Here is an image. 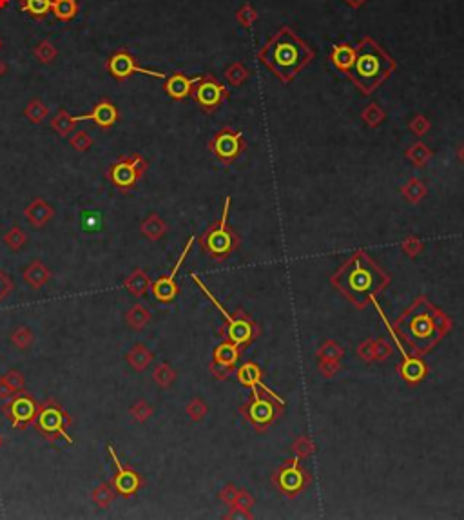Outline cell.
<instances>
[{
  "instance_id": "40",
  "label": "cell",
  "mask_w": 464,
  "mask_h": 520,
  "mask_svg": "<svg viewBox=\"0 0 464 520\" xmlns=\"http://www.w3.org/2000/svg\"><path fill=\"white\" fill-rule=\"evenodd\" d=\"M82 216L89 217V222H87V220H82V227H84V230H86V232H87V230H95L96 227L102 225V214L96 213V210H86Z\"/></svg>"
},
{
  "instance_id": "13",
  "label": "cell",
  "mask_w": 464,
  "mask_h": 520,
  "mask_svg": "<svg viewBox=\"0 0 464 520\" xmlns=\"http://www.w3.org/2000/svg\"><path fill=\"white\" fill-rule=\"evenodd\" d=\"M372 303H374L375 307H378L379 314H381V317H383V323H385L386 328L390 330L392 337H394L395 344H397L399 354L403 356V363H401V368H399V370H401V375H403L408 383H419L421 379H423V377L426 375V365H424V363L421 359H417V357H410V356H408L407 350H404L403 346L399 344L397 336H395V334H394V328H392L390 323L386 321V317H385V314H383L381 307H379V305H378V299H374Z\"/></svg>"
},
{
  "instance_id": "17",
  "label": "cell",
  "mask_w": 464,
  "mask_h": 520,
  "mask_svg": "<svg viewBox=\"0 0 464 520\" xmlns=\"http://www.w3.org/2000/svg\"><path fill=\"white\" fill-rule=\"evenodd\" d=\"M196 100L198 103L205 109H213V107L218 106L223 98V87L220 84L213 82V80H205L198 86L196 89Z\"/></svg>"
},
{
  "instance_id": "12",
  "label": "cell",
  "mask_w": 464,
  "mask_h": 520,
  "mask_svg": "<svg viewBox=\"0 0 464 520\" xmlns=\"http://www.w3.org/2000/svg\"><path fill=\"white\" fill-rule=\"evenodd\" d=\"M193 243H194V236H193V238H189L187 245L183 247V252H181V256L178 258L176 265H174V269L171 271V274L164 276V278H160V279H157L154 283H151L152 294H154V298H157L158 301H162V303H169V301H173V299L176 298V294H178L176 274H178V271H180V266L183 265L187 254H189V250H191V247H193Z\"/></svg>"
},
{
  "instance_id": "3",
  "label": "cell",
  "mask_w": 464,
  "mask_h": 520,
  "mask_svg": "<svg viewBox=\"0 0 464 520\" xmlns=\"http://www.w3.org/2000/svg\"><path fill=\"white\" fill-rule=\"evenodd\" d=\"M307 60L308 51L305 50V45L288 31L278 35L267 45V50L263 51V62L283 78L294 77Z\"/></svg>"
},
{
  "instance_id": "18",
  "label": "cell",
  "mask_w": 464,
  "mask_h": 520,
  "mask_svg": "<svg viewBox=\"0 0 464 520\" xmlns=\"http://www.w3.org/2000/svg\"><path fill=\"white\" fill-rule=\"evenodd\" d=\"M252 390H254V402L249 408L251 421L256 422V424H268L276 415V406L271 401H265V399L259 397L258 388Z\"/></svg>"
},
{
  "instance_id": "39",
  "label": "cell",
  "mask_w": 464,
  "mask_h": 520,
  "mask_svg": "<svg viewBox=\"0 0 464 520\" xmlns=\"http://www.w3.org/2000/svg\"><path fill=\"white\" fill-rule=\"evenodd\" d=\"M151 414H152V408L147 405V402H144V401H138L131 408V415L138 422H145L149 417H151Z\"/></svg>"
},
{
  "instance_id": "11",
  "label": "cell",
  "mask_w": 464,
  "mask_h": 520,
  "mask_svg": "<svg viewBox=\"0 0 464 520\" xmlns=\"http://www.w3.org/2000/svg\"><path fill=\"white\" fill-rule=\"evenodd\" d=\"M107 451L111 455V460L115 464V470H116V475L113 479V487L116 490V493L122 497H132L142 486V477L140 473H136L132 468L129 466H123L120 463L118 455H116V450L113 444H107Z\"/></svg>"
},
{
  "instance_id": "14",
  "label": "cell",
  "mask_w": 464,
  "mask_h": 520,
  "mask_svg": "<svg viewBox=\"0 0 464 520\" xmlns=\"http://www.w3.org/2000/svg\"><path fill=\"white\" fill-rule=\"evenodd\" d=\"M79 122H86V120H91L93 123H96L100 129H111L116 122H118V109L116 106H113L109 100H100L95 107H93V111L89 115H82V116H77Z\"/></svg>"
},
{
  "instance_id": "4",
  "label": "cell",
  "mask_w": 464,
  "mask_h": 520,
  "mask_svg": "<svg viewBox=\"0 0 464 520\" xmlns=\"http://www.w3.org/2000/svg\"><path fill=\"white\" fill-rule=\"evenodd\" d=\"M390 69V58L381 53L372 42H366L359 50V53L356 55L353 66L350 67V71H352L350 74L363 87V91H372Z\"/></svg>"
},
{
  "instance_id": "10",
  "label": "cell",
  "mask_w": 464,
  "mask_h": 520,
  "mask_svg": "<svg viewBox=\"0 0 464 520\" xmlns=\"http://www.w3.org/2000/svg\"><path fill=\"white\" fill-rule=\"evenodd\" d=\"M107 71H109L111 77L116 78L118 82L128 80V78L132 77L135 73L147 74V77L160 78V80L162 78H165L164 73H158V71H151V69H145V67L138 66V64L135 62V58H132V55H129L125 50L116 51L115 55H111V58L107 60Z\"/></svg>"
},
{
  "instance_id": "6",
  "label": "cell",
  "mask_w": 464,
  "mask_h": 520,
  "mask_svg": "<svg viewBox=\"0 0 464 520\" xmlns=\"http://www.w3.org/2000/svg\"><path fill=\"white\" fill-rule=\"evenodd\" d=\"M145 169H147V162L144 160V156L122 154L111 165V169L107 172V178L111 180V183L118 188L120 193H129L138 183Z\"/></svg>"
},
{
  "instance_id": "1",
  "label": "cell",
  "mask_w": 464,
  "mask_h": 520,
  "mask_svg": "<svg viewBox=\"0 0 464 520\" xmlns=\"http://www.w3.org/2000/svg\"><path fill=\"white\" fill-rule=\"evenodd\" d=\"M390 281V276L381 271L365 250L356 252L332 276L334 287L358 308H365L374 299H378V295L385 292Z\"/></svg>"
},
{
  "instance_id": "37",
  "label": "cell",
  "mask_w": 464,
  "mask_h": 520,
  "mask_svg": "<svg viewBox=\"0 0 464 520\" xmlns=\"http://www.w3.org/2000/svg\"><path fill=\"white\" fill-rule=\"evenodd\" d=\"M26 242H28V236H26L24 230L18 229V227H13V229L9 230V232H6L4 236V243L11 250H21Z\"/></svg>"
},
{
  "instance_id": "31",
  "label": "cell",
  "mask_w": 464,
  "mask_h": 520,
  "mask_svg": "<svg viewBox=\"0 0 464 520\" xmlns=\"http://www.w3.org/2000/svg\"><path fill=\"white\" fill-rule=\"evenodd\" d=\"M116 490L113 487L111 482H102L100 486L95 487V492H93V500L96 502V506H100V508H109L113 504V500L116 499Z\"/></svg>"
},
{
  "instance_id": "38",
  "label": "cell",
  "mask_w": 464,
  "mask_h": 520,
  "mask_svg": "<svg viewBox=\"0 0 464 520\" xmlns=\"http://www.w3.org/2000/svg\"><path fill=\"white\" fill-rule=\"evenodd\" d=\"M71 145H73V149H77V151L84 152L93 145V138H91L86 131H79L77 135H73V138H71Z\"/></svg>"
},
{
  "instance_id": "32",
  "label": "cell",
  "mask_w": 464,
  "mask_h": 520,
  "mask_svg": "<svg viewBox=\"0 0 464 520\" xmlns=\"http://www.w3.org/2000/svg\"><path fill=\"white\" fill-rule=\"evenodd\" d=\"M125 320H128V324L131 328L142 330V328L149 323V320H151V314H149L147 308L142 307V305H135V307L128 312Z\"/></svg>"
},
{
  "instance_id": "27",
  "label": "cell",
  "mask_w": 464,
  "mask_h": 520,
  "mask_svg": "<svg viewBox=\"0 0 464 520\" xmlns=\"http://www.w3.org/2000/svg\"><path fill=\"white\" fill-rule=\"evenodd\" d=\"M239 359L238 344L234 343H222L214 350V361L222 366H232L236 365Z\"/></svg>"
},
{
  "instance_id": "25",
  "label": "cell",
  "mask_w": 464,
  "mask_h": 520,
  "mask_svg": "<svg viewBox=\"0 0 464 520\" xmlns=\"http://www.w3.org/2000/svg\"><path fill=\"white\" fill-rule=\"evenodd\" d=\"M55 18L60 22H71L80 11L79 0H53L51 4Z\"/></svg>"
},
{
  "instance_id": "41",
  "label": "cell",
  "mask_w": 464,
  "mask_h": 520,
  "mask_svg": "<svg viewBox=\"0 0 464 520\" xmlns=\"http://www.w3.org/2000/svg\"><path fill=\"white\" fill-rule=\"evenodd\" d=\"M173 377H174V375H173V372H171V370H169V366H167V365L158 366L157 372H154V379H157L158 385H162V386H167L169 383L173 381Z\"/></svg>"
},
{
  "instance_id": "15",
  "label": "cell",
  "mask_w": 464,
  "mask_h": 520,
  "mask_svg": "<svg viewBox=\"0 0 464 520\" xmlns=\"http://www.w3.org/2000/svg\"><path fill=\"white\" fill-rule=\"evenodd\" d=\"M24 216L28 217V222L31 223V225L40 229V227H44L45 223L50 222L51 217L55 216V209L45 200L37 198V200H33L28 207H26Z\"/></svg>"
},
{
  "instance_id": "23",
  "label": "cell",
  "mask_w": 464,
  "mask_h": 520,
  "mask_svg": "<svg viewBox=\"0 0 464 520\" xmlns=\"http://www.w3.org/2000/svg\"><path fill=\"white\" fill-rule=\"evenodd\" d=\"M123 287H125V290H128L129 294L135 295V298H142V295H145V292L151 288V281H149V276L145 274V271L136 269L135 272H131V276L125 278Z\"/></svg>"
},
{
  "instance_id": "16",
  "label": "cell",
  "mask_w": 464,
  "mask_h": 520,
  "mask_svg": "<svg viewBox=\"0 0 464 520\" xmlns=\"http://www.w3.org/2000/svg\"><path fill=\"white\" fill-rule=\"evenodd\" d=\"M202 80L200 77L196 78H187L185 74H173V77L167 78V84H165V93L174 100H183L189 96L191 89H193L194 84H198Z\"/></svg>"
},
{
  "instance_id": "45",
  "label": "cell",
  "mask_w": 464,
  "mask_h": 520,
  "mask_svg": "<svg viewBox=\"0 0 464 520\" xmlns=\"http://www.w3.org/2000/svg\"><path fill=\"white\" fill-rule=\"evenodd\" d=\"M2 444H4V439H2V435H0V446H2Z\"/></svg>"
},
{
  "instance_id": "36",
  "label": "cell",
  "mask_w": 464,
  "mask_h": 520,
  "mask_svg": "<svg viewBox=\"0 0 464 520\" xmlns=\"http://www.w3.org/2000/svg\"><path fill=\"white\" fill-rule=\"evenodd\" d=\"M33 55L38 62H42V64H50V62H53V58L57 57V50H55V45L51 44L50 40H44L35 47Z\"/></svg>"
},
{
  "instance_id": "22",
  "label": "cell",
  "mask_w": 464,
  "mask_h": 520,
  "mask_svg": "<svg viewBox=\"0 0 464 520\" xmlns=\"http://www.w3.org/2000/svg\"><path fill=\"white\" fill-rule=\"evenodd\" d=\"M24 390V375L18 370H9L0 377V399H9Z\"/></svg>"
},
{
  "instance_id": "5",
  "label": "cell",
  "mask_w": 464,
  "mask_h": 520,
  "mask_svg": "<svg viewBox=\"0 0 464 520\" xmlns=\"http://www.w3.org/2000/svg\"><path fill=\"white\" fill-rule=\"evenodd\" d=\"M73 424V419L67 412H64L60 405L55 399H47L44 405L38 406V414L35 419V428L38 434L51 444H57L60 439H64L67 444L74 446V439L67 434V426Z\"/></svg>"
},
{
  "instance_id": "35",
  "label": "cell",
  "mask_w": 464,
  "mask_h": 520,
  "mask_svg": "<svg viewBox=\"0 0 464 520\" xmlns=\"http://www.w3.org/2000/svg\"><path fill=\"white\" fill-rule=\"evenodd\" d=\"M11 343L21 350L29 349V346L33 344V332H31L28 327L15 328L11 334Z\"/></svg>"
},
{
  "instance_id": "34",
  "label": "cell",
  "mask_w": 464,
  "mask_h": 520,
  "mask_svg": "<svg viewBox=\"0 0 464 520\" xmlns=\"http://www.w3.org/2000/svg\"><path fill=\"white\" fill-rule=\"evenodd\" d=\"M24 115L31 123H40L44 122V118L47 116V107H45L40 100H31L29 106L26 107Z\"/></svg>"
},
{
  "instance_id": "42",
  "label": "cell",
  "mask_w": 464,
  "mask_h": 520,
  "mask_svg": "<svg viewBox=\"0 0 464 520\" xmlns=\"http://www.w3.org/2000/svg\"><path fill=\"white\" fill-rule=\"evenodd\" d=\"M11 288H13L11 279H9L4 272H0V301H4L6 295L11 292Z\"/></svg>"
},
{
  "instance_id": "29",
  "label": "cell",
  "mask_w": 464,
  "mask_h": 520,
  "mask_svg": "<svg viewBox=\"0 0 464 520\" xmlns=\"http://www.w3.org/2000/svg\"><path fill=\"white\" fill-rule=\"evenodd\" d=\"M152 361V354L145 349L144 344H135L131 349V352L128 354V363L135 370L142 372L149 366V363Z\"/></svg>"
},
{
  "instance_id": "33",
  "label": "cell",
  "mask_w": 464,
  "mask_h": 520,
  "mask_svg": "<svg viewBox=\"0 0 464 520\" xmlns=\"http://www.w3.org/2000/svg\"><path fill=\"white\" fill-rule=\"evenodd\" d=\"M165 232V225L158 216H149L144 223H142V234L149 239H160Z\"/></svg>"
},
{
  "instance_id": "8",
  "label": "cell",
  "mask_w": 464,
  "mask_h": 520,
  "mask_svg": "<svg viewBox=\"0 0 464 520\" xmlns=\"http://www.w3.org/2000/svg\"><path fill=\"white\" fill-rule=\"evenodd\" d=\"M229 210H230V198H227L225 205H223V214H222V220L220 223L213 227L209 232L205 234V238H203V247L205 250L209 252L210 256L214 258H222V256H227L232 250V234L229 230Z\"/></svg>"
},
{
  "instance_id": "20",
  "label": "cell",
  "mask_w": 464,
  "mask_h": 520,
  "mask_svg": "<svg viewBox=\"0 0 464 520\" xmlns=\"http://www.w3.org/2000/svg\"><path fill=\"white\" fill-rule=\"evenodd\" d=\"M213 149H214V152L220 156V158H223V160L234 158L239 151V135L222 132V135H218V138L214 140Z\"/></svg>"
},
{
  "instance_id": "21",
  "label": "cell",
  "mask_w": 464,
  "mask_h": 520,
  "mask_svg": "<svg viewBox=\"0 0 464 520\" xmlns=\"http://www.w3.org/2000/svg\"><path fill=\"white\" fill-rule=\"evenodd\" d=\"M50 279H51L50 269H47L42 261H33L24 271V281L28 283L33 290H40Z\"/></svg>"
},
{
  "instance_id": "47",
  "label": "cell",
  "mask_w": 464,
  "mask_h": 520,
  "mask_svg": "<svg viewBox=\"0 0 464 520\" xmlns=\"http://www.w3.org/2000/svg\"><path fill=\"white\" fill-rule=\"evenodd\" d=\"M0 45H2V44H0Z\"/></svg>"
},
{
  "instance_id": "43",
  "label": "cell",
  "mask_w": 464,
  "mask_h": 520,
  "mask_svg": "<svg viewBox=\"0 0 464 520\" xmlns=\"http://www.w3.org/2000/svg\"><path fill=\"white\" fill-rule=\"evenodd\" d=\"M6 69H8V67H6V64L2 60H0V77H2V74L6 73Z\"/></svg>"
},
{
  "instance_id": "7",
  "label": "cell",
  "mask_w": 464,
  "mask_h": 520,
  "mask_svg": "<svg viewBox=\"0 0 464 520\" xmlns=\"http://www.w3.org/2000/svg\"><path fill=\"white\" fill-rule=\"evenodd\" d=\"M38 406L40 405H37V401H35L31 393L26 392V390H21L15 395H11V399L2 406V412L9 419V422H11V426L15 430H26L31 424H35Z\"/></svg>"
},
{
  "instance_id": "30",
  "label": "cell",
  "mask_w": 464,
  "mask_h": 520,
  "mask_svg": "<svg viewBox=\"0 0 464 520\" xmlns=\"http://www.w3.org/2000/svg\"><path fill=\"white\" fill-rule=\"evenodd\" d=\"M356 60V51L349 45H336L332 51V62L337 69H350Z\"/></svg>"
},
{
  "instance_id": "19",
  "label": "cell",
  "mask_w": 464,
  "mask_h": 520,
  "mask_svg": "<svg viewBox=\"0 0 464 520\" xmlns=\"http://www.w3.org/2000/svg\"><path fill=\"white\" fill-rule=\"evenodd\" d=\"M238 377H239V381H242L243 385L251 386V388L261 390V392H265V393H268V395H272V397H274L276 401L280 402V405H283V399L278 397V395H276V393L272 392L271 388H268V386L263 385L261 379H259V370H258V366L254 365V363H245V365H243L242 368H239Z\"/></svg>"
},
{
  "instance_id": "46",
  "label": "cell",
  "mask_w": 464,
  "mask_h": 520,
  "mask_svg": "<svg viewBox=\"0 0 464 520\" xmlns=\"http://www.w3.org/2000/svg\"><path fill=\"white\" fill-rule=\"evenodd\" d=\"M460 156H463V160H464V149H463V152H460Z\"/></svg>"
},
{
  "instance_id": "2",
  "label": "cell",
  "mask_w": 464,
  "mask_h": 520,
  "mask_svg": "<svg viewBox=\"0 0 464 520\" xmlns=\"http://www.w3.org/2000/svg\"><path fill=\"white\" fill-rule=\"evenodd\" d=\"M397 328L412 352L424 354L439 343L450 323L443 312L428 298H417L395 321Z\"/></svg>"
},
{
  "instance_id": "44",
  "label": "cell",
  "mask_w": 464,
  "mask_h": 520,
  "mask_svg": "<svg viewBox=\"0 0 464 520\" xmlns=\"http://www.w3.org/2000/svg\"><path fill=\"white\" fill-rule=\"evenodd\" d=\"M9 6V0H0V9H6Z\"/></svg>"
},
{
  "instance_id": "28",
  "label": "cell",
  "mask_w": 464,
  "mask_h": 520,
  "mask_svg": "<svg viewBox=\"0 0 464 520\" xmlns=\"http://www.w3.org/2000/svg\"><path fill=\"white\" fill-rule=\"evenodd\" d=\"M77 123H79V118H77V116H71L66 109H60V111L53 116V120H51V128H53V131L57 132V135L67 136L74 131V125H77Z\"/></svg>"
},
{
  "instance_id": "24",
  "label": "cell",
  "mask_w": 464,
  "mask_h": 520,
  "mask_svg": "<svg viewBox=\"0 0 464 520\" xmlns=\"http://www.w3.org/2000/svg\"><path fill=\"white\" fill-rule=\"evenodd\" d=\"M303 482H305V477L298 466H288L281 471L280 486H281V490H285V492H288V493L300 492L301 486H303Z\"/></svg>"
},
{
  "instance_id": "9",
  "label": "cell",
  "mask_w": 464,
  "mask_h": 520,
  "mask_svg": "<svg viewBox=\"0 0 464 520\" xmlns=\"http://www.w3.org/2000/svg\"><path fill=\"white\" fill-rule=\"evenodd\" d=\"M191 276H193V281L196 283L198 287L202 288L203 294H205L207 298H209L210 301H213L214 307L218 308V310L222 312V316L225 317V321H227V332H229L230 341H232V343H234V344H238V346H239V344L249 343V341L252 339V336H254V328H252V324L249 323V321H247V320H239V317L230 316L229 312H227L225 308H223V305L220 303L218 299H216L213 294H210V290L205 287V285H203L202 279L198 278L196 274H191Z\"/></svg>"
},
{
  "instance_id": "26",
  "label": "cell",
  "mask_w": 464,
  "mask_h": 520,
  "mask_svg": "<svg viewBox=\"0 0 464 520\" xmlns=\"http://www.w3.org/2000/svg\"><path fill=\"white\" fill-rule=\"evenodd\" d=\"M53 0H22L21 11L28 13L33 21H44L51 11Z\"/></svg>"
}]
</instances>
